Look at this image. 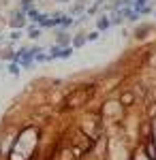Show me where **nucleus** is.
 Segmentation results:
<instances>
[{"label": "nucleus", "mask_w": 156, "mask_h": 160, "mask_svg": "<svg viewBox=\"0 0 156 160\" xmlns=\"http://www.w3.org/2000/svg\"><path fill=\"white\" fill-rule=\"evenodd\" d=\"M90 96V90H81V92H75L71 98L66 100L71 107H77V105H81V102H86V98Z\"/></svg>", "instance_id": "1"}, {"label": "nucleus", "mask_w": 156, "mask_h": 160, "mask_svg": "<svg viewBox=\"0 0 156 160\" xmlns=\"http://www.w3.org/2000/svg\"><path fill=\"white\" fill-rule=\"evenodd\" d=\"M145 156L150 160H156V145H154V141H150L148 145H145Z\"/></svg>", "instance_id": "2"}, {"label": "nucleus", "mask_w": 156, "mask_h": 160, "mask_svg": "<svg viewBox=\"0 0 156 160\" xmlns=\"http://www.w3.org/2000/svg\"><path fill=\"white\" fill-rule=\"evenodd\" d=\"M11 26H13V28H19V26H24V15H19V13H17V15L13 17Z\"/></svg>", "instance_id": "3"}, {"label": "nucleus", "mask_w": 156, "mask_h": 160, "mask_svg": "<svg viewBox=\"0 0 156 160\" xmlns=\"http://www.w3.org/2000/svg\"><path fill=\"white\" fill-rule=\"evenodd\" d=\"M122 102H126V105H128V102H133V94H126V96H122Z\"/></svg>", "instance_id": "4"}, {"label": "nucleus", "mask_w": 156, "mask_h": 160, "mask_svg": "<svg viewBox=\"0 0 156 160\" xmlns=\"http://www.w3.org/2000/svg\"><path fill=\"white\" fill-rule=\"evenodd\" d=\"M79 45H84V37H79V38H75V47H79Z\"/></svg>", "instance_id": "5"}, {"label": "nucleus", "mask_w": 156, "mask_h": 160, "mask_svg": "<svg viewBox=\"0 0 156 160\" xmlns=\"http://www.w3.org/2000/svg\"><path fill=\"white\" fill-rule=\"evenodd\" d=\"M150 64H152V66H156V51L150 56Z\"/></svg>", "instance_id": "6"}, {"label": "nucleus", "mask_w": 156, "mask_h": 160, "mask_svg": "<svg viewBox=\"0 0 156 160\" xmlns=\"http://www.w3.org/2000/svg\"><path fill=\"white\" fill-rule=\"evenodd\" d=\"M66 41H69V38H66V34H60V45H64Z\"/></svg>", "instance_id": "7"}]
</instances>
